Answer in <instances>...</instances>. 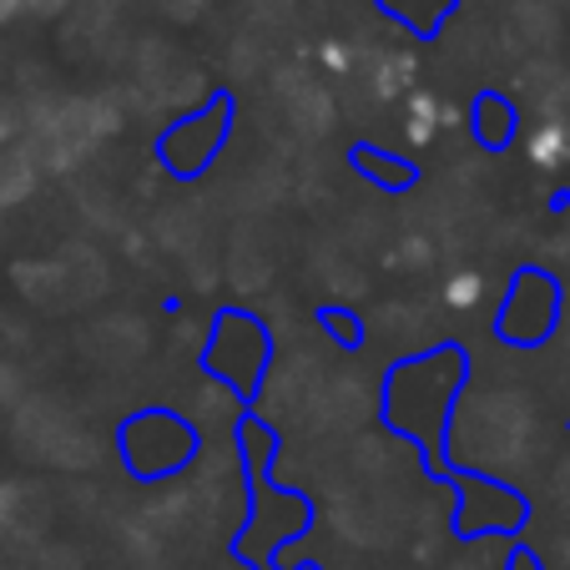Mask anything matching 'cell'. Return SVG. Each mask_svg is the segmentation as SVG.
I'll return each mask as SVG.
<instances>
[{"label":"cell","mask_w":570,"mask_h":570,"mask_svg":"<svg viewBox=\"0 0 570 570\" xmlns=\"http://www.w3.org/2000/svg\"><path fill=\"white\" fill-rule=\"evenodd\" d=\"M560 151H566V127H540L535 137H530V157L535 161H560Z\"/></svg>","instance_id":"cell-2"},{"label":"cell","mask_w":570,"mask_h":570,"mask_svg":"<svg viewBox=\"0 0 570 570\" xmlns=\"http://www.w3.org/2000/svg\"><path fill=\"white\" fill-rule=\"evenodd\" d=\"M474 278H454V288H450V303H474Z\"/></svg>","instance_id":"cell-3"},{"label":"cell","mask_w":570,"mask_h":570,"mask_svg":"<svg viewBox=\"0 0 570 570\" xmlns=\"http://www.w3.org/2000/svg\"><path fill=\"white\" fill-rule=\"evenodd\" d=\"M31 187V167L21 157H0V203H11Z\"/></svg>","instance_id":"cell-1"},{"label":"cell","mask_w":570,"mask_h":570,"mask_svg":"<svg viewBox=\"0 0 570 570\" xmlns=\"http://www.w3.org/2000/svg\"><path fill=\"white\" fill-rule=\"evenodd\" d=\"M21 6H41V11H56L61 0H21Z\"/></svg>","instance_id":"cell-5"},{"label":"cell","mask_w":570,"mask_h":570,"mask_svg":"<svg viewBox=\"0 0 570 570\" xmlns=\"http://www.w3.org/2000/svg\"><path fill=\"white\" fill-rule=\"evenodd\" d=\"M21 11V0H0V21H6V16H16Z\"/></svg>","instance_id":"cell-4"}]
</instances>
